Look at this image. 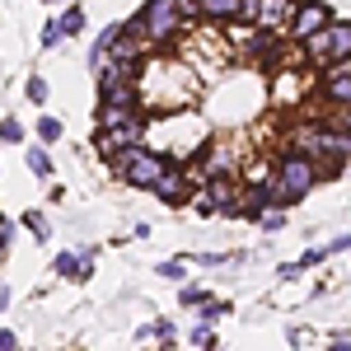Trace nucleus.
Masks as SVG:
<instances>
[{
  "label": "nucleus",
  "mask_w": 351,
  "mask_h": 351,
  "mask_svg": "<svg viewBox=\"0 0 351 351\" xmlns=\"http://www.w3.org/2000/svg\"><path fill=\"white\" fill-rule=\"evenodd\" d=\"M291 141H295V150H304L309 160L319 164V178H337V173H342V164L351 160V136L337 132V127H328V122L295 127Z\"/></svg>",
  "instance_id": "1"
},
{
  "label": "nucleus",
  "mask_w": 351,
  "mask_h": 351,
  "mask_svg": "<svg viewBox=\"0 0 351 351\" xmlns=\"http://www.w3.org/2000/svg\"><path fill=\"white\" fill-rule=\"evenodd\" d=\"M188 19H197V0H150L145 10H141V24H145V43L150 47H164V43H173Z\"/></svg>",
  "instance_id": "2"
},
{
  "label": "nucleus",
  "mask_w": 351,
  "mask_h": 351,
  "mask_svg": "<svg viewBox=\"0 0 351 351\" xmlns=\"http://www.w3.org/2000/svg\"><path fill=\"white\" fill-rule=\"evenodd\" d=\"M108 164L122 173V183H127V188H150V183H155V178H160L173 160H169V155H160L155 145H145V141H141V145H122Z\"/></svg>",
  "instance_id": "3"
},
{
  "label": "nucleus",
  "mask_w": 351,
  "mask_h": 351,
  "mask_svg": "<svg viewBox=\"0 0 351 351\" xmlns=\"http://www.w3.org/2000/svg\"><path fill=\"white\" fill-rule=\"evenodd\" d=\"M271 188H276V192H286V197H291V206H295L300 197H309V192L319 188V164L309 160L304 150H286V155L276 160Z\"/></svg>",
  "instance_id": "4"
},
{
  "label": "nucleus",
  "mask_w": 351,
  "mask_h": 351,
  "mask_svg": "<svg viewBox=\"0 0 351 351\" xmlns=\"http://www.w3.org/2000/svg\"><path fill=\"white\" fill-rule=\"evenodd\" d=\"M300 43H304V56H309L314 66L342 61V56H351V24L347 19H328L324 28H314V33L300 38Z\"/></svg>",
  "instance_id": "5"
},
{
  "label": "nucleus",
  "mask_w": 351,
  "mask_h": 351,
  "mask_svg": "<svg viewBox=\"0 0 351 351\" xmlns=\"http://www.w3.org/2000/svg\"><path fill=\"white\" fill-rule=\"evenodd\" d=\"M319 99H324L328 108H351V56H342V61H328V66H324Z\"/></svg>",
  "instance_id": "6"
},
{
  "label": "nucleus",
  "mask_w": 351,
  "mask_h": 351,
  "mask_svg": "<svg viewBox=\"0 0 351 351\" xmlns=\"http://www.w3.org/2000/svg\"><path fill=\"white\" fill-rule=\"evenodd\" d=\"M150 192L160 197L164 206H183V202L192 197V173H188V164H169L160 178L150 183Z\"/></svg>",
  "instance_id": "7"
},
{
  "label": "nucleus",
  "mask_w": 351,
  "mask_h": 351,
  "mask_svg": "<svg viewBox=\"0 0 351 351\" xmlns=\"http://www.w3.org/2000/svg\"><path fill=\"white\" fill-rule=\"evenodd\" d=\"M202 197L211 202V211H216V216H230V220H234L239 178H234V173H211V178H202Z\"/></svg>",
  "instance_id": "8"
},
{
  "label": "nucleus",
  "mask_w": 351,
  "mask_h": 351,
  "mask_svg": "<svg viewBox=\"0 0 351 351\" xmlns=\"http://www.w3.org/2000/svg\"><path fill=\"white\" fill-rule=\"evenodd\" d=\"M328 19H332V5H328V0H300L295 5V14H291V38H309V33H314V28H324Z\"/></svg>",
  "instance_id": "9"
},
{
  "label": "nucleus",
  "mask_w": 351,
  "mask_h": 351,
  "mask_svg": "<svg viewBox=\"0 0 351 351\" xmlns=\"http://www.w3.org/2000/svg\"><path fill=\"white\" fill-rule=\"evenodd\" d=\"M267 197H271L267 183H248V188H239V197H234V216H239V220H258L271 206Z\"/></svg>",
  "instance_id": "10"
},
{
  "label": "nucleus",
  "mask_w": 351,
  "mask_h": 351,
  "mask_svg": "<svg viewBox=\"0 0 351 351\" xmlns=\"http://www.w3.org/2000/svg\"><path fill=\"white\" fill-rule=\"evenodd\" d=\"M295 5H300V0H263V5H258V24L267 28V33L286 28V24H291V14H295Z\"/></svg>",
  "instance_id": "11"
},
{
  "label": "nucleus",
  "mask_w": 351,
  "mask_h": 351,
  "mask_svg": "<svg viewBox=\"0 0 351 351\" xmlns=\"http://www.w3.org/2000/svg\"><path fill=\"white\" fill-rule=\"evenodd\" d=\"M52 267H56V276H66V281H84L89 267H94V248H84V253H61Z\"/></svg>",
  "instance_id": "12"
},
{
  "label": "nucleus",
  "mask_w": 351,
  "mask_h": 351,
  "mask_svg": "<svg viewBox=\"0 0 351 351\" xmlns=\"http://www.w3.org/2000/svg\"><path fill=\"white\" fill-rule=\"evenodd\" d=\"M28 173H33V178H52V160H47V145H43V141H38V145H28Z\"/></svg>",
  "instance_id": "13"
},
{
  "label": "nucleus",
  "mask_w": 351,
  "mask_h": 351,
  "mask_svg": "<svg viewBox=\"0 0 351 351\" xmlns=\"http://www.w3.org/2000/svg\"><path fill=\"white\" fill-rule=\"evenodd\" d=\"M61 38H80L84 33V5H71V10H61Z\"/></svg>",
  "instance_id": "14"
},
{
  "label": "nucleus",
  "mask_w": 351,
  "mask_h": 351,
  "mask_svg": "<svg viewBox=\"0 0 351 351\" xmlns=\"http://www.w3.org/2000/svg\"><path fill=\"white\" fill-rule=\"evenodd\" d=\"M234 5L239 0H197V14L202 19H234Z\"/></svg>",
  "instance_id": "15"
},
{
  "label": "nucleus",
  "mask_w": 351,
  "mask_h": 351,
  "mask_svg": "<svg viewBox=\"0 0 351 351\" xmlns=\"http://www.w3.org/2000/svg\"><path fill=\"white\" fill-rule=\"evenodd\" d=\"M33 132H38V141H43V145H52V141H61V117L43 112V117L33 122Z\"/></svg>",
  "instance_id": "16"
},
{
  "label": "nucleus",
  "mask_w": 351,
  "mask_h": 351,
  "mask_svg": "<svg viewBox=\"0 0 351 351\" xmlns=\"http://www.w3.org/2000/svg\"><path fill=\"white\" fill-rule=\"evenodd\" d=\"M258 230H263V234H281V230H286V211H276V206H267V211L258 216Z\"/></svg>",
  "instance_id": "17"
},
{
  "label": "nucleus",
  "mask_w": 351,
  "mask_h": 351,
  "mask_svg": "<svg viewBox=\"0 0 351 351\" xmlns=\"http://www.w3.org/2000/svg\"><path fill=\"white\" fill-rule=\"evenodd\" d=\"M197 309H202V324H216V319H225V314H230V309H234V304H225V300H202V304H197Z\"/></svg>",
  "instance_id": "18"
},
{
  "label": "nucleus",
  "mask_w": 351,
  "mask_h": 351,
  "mask_svg": "<svg viewBox=\"0 0 351 351\" xmlns=\"http://www.w3.org/2000/svg\"><path fill=\"white\" fill-rule=\"evenodd\" d=\"M24 230H33V239H38V243H47V234H52L43 211H24Z\"/></svg>",
  "instance_id": "19"
},
{
  "label": "nucleus",
  "mask_w": 351,
  "mask_h": 351,
  "mask_svg": "<svg viewBox=\"0 0 351 351\" xmlns=\"http://www.w3.org/2000/svg\"><path fill=\"white\" fill-rule=\"evenodd\" d=\"M155 271H160L164 281H173V286H183V281H188V267H183V263H160Z\"/></svg>",
  "instance_id": "20"
},
{
  "label": "nucleus",
  "mask_w": 351,
  "mask_h": 351,
  "mask_svg": "<svg viewBox=\"0 0 351 351\" xmlns=\"http://www.w3.org/2000/svg\"><path fill=\"white\" fill-rule=\"evenodd\" d=\"M188 342H192V347H216V332H211V324H197V328L188 332Z\"/></svg>",
  "instance_id": "21"
},
{
  "label": "nucleus",
  "mask_w": 351,
  "mask_h": 351,
  "mask_svg": "<svg viewBox=\"0 0 351 351\" xmlns=\"http://www.w3.org/2000/svg\"><path fill=\"white\" fill-rule=\"evenodd\" d=\"M0 141H5V145H19V141H24V127H19L14 117H5V122H0Z\"/></svg>",
  "instance_id": "22"
},
{
  "label": "nucleus",
  "mask_w": 351,
  "mask_h": 351,
  "mask_svg": "<svg viewBox=\"0 0 351 351\" xmlns=\"http://www.w3.org/2000/svg\"><path fill=\"white\" fill-rule=\"evenodd\" d=\"M258 5H263V0H239V5H234V19H239V24H258Z\"/></svg>",
  "instance_id": "23"
},
{
  "label": "nucleus",
  "mask_w": 351,
  "mask_h": 351,
  "mask_svg": "<svg viewBox=\"0 0 351 351\" xmlns=\"http://www.w3.org/2000/svg\"><path fill=\"white\" fill-rule=\"evenodd\" d=\"M28 99H33V104H47V80H43V75H28V89H24Z\"/></svg>",
  "instance_id": "24"
},
{
  "label": "nucleus",
  "mask_w": 351,
  "mask_h": 351,
  "mask_svg": "<svg viewBox=\"0 0 351 351\" xmlns=\"http://www.w3.org/2000/svg\"><path fill=\"white\" fill-rule=\"evenodd\" d=\"M178 300H183V304H202V300H211V291H202V286H183Z\"/></svg>",
  "instance_id": "25"
},
{
  "label": "nucleus",
  "mask_w": 351,
  "mask_h": 351,
  "mask_svg": "<svg viewBox=\"0 0 351 351\" xmlns=\"http://www.w3.org/2000/svg\"><path fill=\"white\" fill-rule=\"evenodd\" d=\"M324 258H328V248H309V253H304V258H300L295 267H300V271H309V267H319V263H324Z\"/></svg>",
  "instance_id": "26"
},
{
  "label": "nucleus",
  "mask_w": 351,
  "mask_h": 351,
  "mask_svg": "<svg viewBox=\"0 0 351 351\" xmlns=\"http://www.w3.org/2000/svg\"><path fill=\"white\" fill-rule=\"evenodd\" d=\"M56 43H61V24H56V19H52V24H43V47L52 52Z\"/></svg>",
  "instance_id": "27"
},
{
  "label": "nucleus",
  "mask_w": 351,
  "mask_h": 351,
  "mask_svg": "<svg viewBox=\"0 0 351 351\" xmlns=\"http://www.w3.org/2000/svg\"><path fill=\"white\" fill-rule=\"evenodd\" d=\"M150 337H160V342H173V324H169V319H155V324H150Z\"/></svg>",
  "instance_id": "28"
},
{
  "label": "nucleus",
  "mask_w": 351,
  "mask_h": 351,
  "mask_svg": "<svg viewBox=\"0 0 351 351\" xmlns=\"http://www.w3.org/2000/svg\"><path fill=\"white\" fill-rule=\"evenodd\" d=\"M276 276H281V281H295V276H304V271H300L295 263H281V267H276Z\"/></svg>",
  "instance_id": "29"
},
{
  "label": "nucleus",
  "mask_w": 351,
  "mask_h": 351,
  "mask_svg": "<svg viewBox=\"0 0 351 351\" xmlns=\"http://www.w3.org/2000/svg\"><path fill=\"white\" fill-rule=\"evenodd\" d=\"M347 248H351V234H337V239L328 243V258H332V253H347Z\"/></svg>",
  "instance_id": "30"
},
{
  "label": "nucleus",
  "mask_w": 351,
  "mask_h": 351,
  "mask_svg": "<svg viewBox=\"0 0 351 351\" xmlns=\"http://www.w3.org/2000/svg\"><path fill=\"white\" fill-rule=\"evenodd\" d=\"M14 347H19V337H14V332L5 328V332H0V351H14Z\"/></svg>",
  "instance_id": "31"
},
{
  "label": "nucleus",
  "mask_w": 351,
  "mask_h": 351,
  "mask_svg": "<svg viewBox=\"0 0 351 351\" xmlns=\"http://www.w3.org/2000/svg\"><path fill=\"white\" fill-rule=\"evenodd\" d=\"M5 304H10V286H0V309H5Z\"/></svg>",
  "instance_id": "32"
},
{
  "label": "nucleus",
  "mask_w": 351,
  "mask_h": 351,
  "mask_svg": "<svg viewBox=\"0 0 351 351\" xmlns=\"http://www.w3.org/2000/svg\"><path fill=\"white\" fill-rule=\"evenodd\" d=\"M0 263H5V248H0Z\"/></svg>",
  "instance_id": "33"
},
{
  "label": "nucleus",
  "mask_w": 351,
  "mask_h": 351,
  "mask_svg": "<svg viewBox=\"0 0 351 351\" xmlns=\"http://www.w3.org/2000/svg\"><path fill=\"white\" fill-rule=\"evenodd\" d=\"M43 5H52V0H43Z\"/></svg>",
  "instance_id": "34"
}]
</instances>
